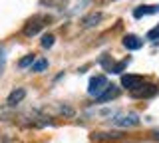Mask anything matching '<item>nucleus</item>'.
Here are the masks:
<instances>
[{"label":"nucleus","instance_id":"obj_1","mask_svg":"<svg viewBox=\"0 0 159 143\" xmlns=\"http://www.w3.org/2000/svg\"><path fill=\"white\" fill-rule=\"evenodd\" d=\"M107 86H109V83H107V78H106V76H93L92 80H89L88 93H89L92 97H96V100H98V97L102 96L103 92H106Z\"/></svg>","mask_w":159,"mask_h":143},{"label":"nucleus","instance_id":"obj_2","mask_svg":"<svg viewBox=\"0 0 159 143\" xmlns=\"http://www.w3.org/2000/svg\"><path fill=\"white\" fill-rule=\"evenodd\" d=\"M113 123H116L117 127H135V125H139V115H137V113H133V111L119 113L116 119H113Z\"/></svg>","mask_w":159,"mask_h":143},{"label":"nucleus","instance_id":"obj_3","mask_svg":"<svg viewBox=\"0 0 159 143\" xmlns=\"http://www.w3.org/2000/svg\"><path fill=\"white\" fill-rule=\"evenodd\" d=\"M159 87L157 86H153V83H145V86H139L133 90V96H137V97H151V96H155Z\"/></svg>","mask_w":159,"mask_h":143},{"label":"nucleus","instance_id":"obj_4","mask_svg":"<svg viewBox=\"0 0 159 143\" xmlns=\"http://www.w3.org/2000/svg\"><path fill=\"white\" fill-rule=\"evenodd\" d=\"M141 76H129V74H127V76H123L121 78V86L123 87H127V90H135V87H139V86H141Z\"/></svg>","mask_w":159,"mask_h":143},{"label":"nucleus","instance_id":"obj_5","mask_svg":"<svg viewBox=\"0 0 159 143\" xmlns=\"http://www.w3.org/2000/svg\"><path fill=\"white\" fill-rule=\"evenodd\" d=\"M159 12V4H153V6H137L133 10V16L141 18V16H149V14H157Z\"/></svg>","mask_w":159,"mask_h":143},{"label":"nucleus","instance_id":"obj_6","mask_svg":"<svg viewBox=\"0 0 159 143\" xmlns=\"http://www.w3.org/2000/svg\"><path fill=\"white\" fill-rule=\"evenodd\" d=\"M123 46H125L127 50H139V48L143 46V42L139 40L137 36H133V34H127V36L123 38Z\"/></svg>","mask_w":159,"mask_h":143},{"label":"nucleus","instance_id":"obj_7","mask_svg":"<svg viewBox=\"0 0 159 143\" xmlns=\"http://www.w3.org/2000/svg\"><path fill=\"white\" fill-rule=\"evenodd\" d=\"M117 96H119V87L111 83V86H107L106 92L98 97V101H109V100H113V97H117Z\"/></svg>","mask_w":159,"mask_h":143},{"label":"nucleus","instance_id":"obj_8","mask_svg":"<svg viewBox=\"0 0 159 143\" xmlns=\"http://www.w3.org/2000/svg\"><path fill=\"white\" fill-rule=\"evenodd\" d=\"M24 97H26V90H24V87H18V90H14L8 96V105H16V103H20Z\"/></svg>","mask_w":159,"mask_h":143},{"label":"nucleus","instance_id":"obj_9","mask_svg":"<svg viewBox=\"0 0 159 143\" xmlns=\"http://www.w3.org/2000/svg\"><path fill=\"white\" fill-rule=\"evenodd\" d=\"M40 28H42V24H38V20H30L26 24V28H24V34L26 36H34V34H38Z\"/></svg>","mask_w":159,"mask_h":143},{"label":"nucleus","instance_id":"obj_10","mask_svg":"<svg viewBox=\"0 0 159 143\" xmlns=\"http://www.w3.org/2000/svg\"><path fill=\"white\" fill-rule=\"evenodd\" d=\"M99 20H102V14H99V12L98 14H92V16H88L86 20H84V26H86V28H92V26H96Z\"/></svg>","mask_w":159,"mask_h":143},{"label":"nucleus","instance_id":"obj_11","mask_svg":"<svg viewBox=\"0 0 159 143\" xmlns=\"http://www.w3.org/2000/svg\"><path fill=\"white\" fill-rule=\"evenodd\" d=\"M46 68H48V60H36V62H34L32 64V72H44V70H46Z\"/></svg>","mask_w":159,"mask_h":143},{"label":"nucleus","instance_id":"obj_12","mask_svg":"<svg viewBox=\"0 0 159 143\" xmlns=\"http://www.w3.org/2000/svg\"><path fill=\"white\" fill-rule=\"evenodd\" d=\"M127 64H129V58H127V60H121L119 64H116V66L111 68V74H121V72L127 68Z\"/></svg>","mask_w":159,"mask_h":143},{"label":"nucleus","instance_id":"obj_13","mask_svg":"<svg viewBox=\"0 0 159 143\" xmlns=\"http://www.w3.org/2000/svg\"><path fill=\"white\" fill-rule=\"evenodd\" d=\"M34 62H36V60H34V54H28L26 58H22V60L18 62V66L20 68H28V66H32Z\"/></svg>","mask_w":159,"mask_h":143},{"label":"nucleus","instance_id":"obj_14","mask_svg":"<svg viewBox=\"0 0 159 143\" xmlns=\"http://www.w3.org/2000/svg\"><path fill=\"white\" fill-rule=\"evenodd\" d=\"M147 40H153V42H157L159 44V24L155 28H153V30H149L147 32Z\"/></svg>","mask_w":159,"mask_h":143},{"label":"nucleus","instance_id":"obj_15","mask_svg":"<svg viewBox=\"0 0 159 143\" xmlns=\"http://www.w3.org/2000/svg\"><path fill=\"white\" fill-rule=\"evenodd\" d=\"M54 40H56V38H54L52 34H46V36L42 38V48H52L54 46Z\"/></svg>","mask_w":159,"mask_h":143},{"label":"nucleus","instance_id":"obj_16","mask_svg":"<svg viewBox=\"0 0 159 143\" xmlns=\"http://www.w3.org/2000/svg\"><path fill=\"white\" fill-rule=\"evenodd\" d=\"M4 64H6V50L0 46V74H2V70H4Z\"/></svg>","mask_w":159,"mask_h":143},{"label":"nucleus","instance_id":"obj_17","mask_svg":"<svg viewBox=\"0 0 159 143\" xmlns=\"http://www.w3.org/2000/svg\"><path fill=\"white\" fill-rule=\"evenodd\" d=\"M153 135H155V139H159V131H155V133H153Z\"/></svg>","mask_w":159,"mask_h":143}]
</instances>
